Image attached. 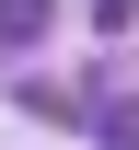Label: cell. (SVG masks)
<instances>
[{
  "instance_id": "6da1fadb",
  "label": "cell",
  "mask_w": 139,
  "mask_h": 150,
  "mask_svg": "<svg viewBox=\"0 0 139 150\" xmlns=\"http://www.w3.org/2000/svg\"><path fill=\"white\" fill-rule=\"evenodd\" d=\"M46 35V0H0V46H35Z\"/></svg>"
},
{
  "instance_id": "7a4b0ae2",
  "label": "cell",
  "mask_w": 139,
  "mask_h": 150,
  "mask_svg": "<svg viewBox=\"0 0 139 150\" xmlns=\"http://www.w3.org/2000/svg\"><path fill=\"white\" fill-rule=\"evenodd\" d=\"M104 150H139V104H104Z\"/></svg>"
}]
</instances>
